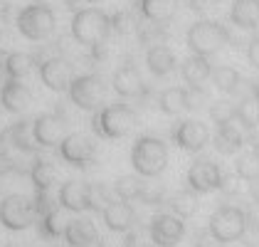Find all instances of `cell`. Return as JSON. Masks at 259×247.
<instances>
[{"instance_id": "ac0fdd59", "label": "cell", "mask_w": 259, "mask_h": 247, "mask_svg": "<svg viewBox=\"0 0 259 247\" xmlns=\"http://www.w3.org/2000/svg\"><path fill=\"white\" fill-rule=\"evenodd\" d=\"M146 84L141 79L139 69L134 64H121L119 69L114 72V92L121 97H139L143 94Z\"/></svg>"}, {"instance_id": "9a60e30c", "label": "cell", "mask_w": 259, "mask_h": 247, "mask_svg": "<svg viewBox=\"0 0 259 247\" xmlns=\"http://www.w3.org/2000/svg\"><path fill=\"white\" fill-rule=\"evenodd\" d=\"M0 104L10 114H22L32 104V92L20 79H8L0 87Z\"/></svg>"}, {"instance_id": "6da1fadb", "label": "cell", "mask_w": 259, "mask_h": 247, "mask_svg": "<svg viewBox=\"0 0 259 247\" xmlns=\"http://www.w3.org/2000/svg\"><path fill=\"white\" fill-rule=\"evenodd\" d=\"M114 20L101 8H81L72 18V37L84 47H99L109 37Z\"/></svg>"}, {"instance_id": "8992f818", "label": "cell", "mask_w": 259, "mask_h": 247, "mask_svg": "<svg viewBox=\"0 0 259 247\" xmlns=\"http://www.w3.org/2000/svg\"><path fill=\"white\" fill-rule=\"evenodd\" d=\"M134 121H136V116L128 106L109 104V106L99 109V114L92 119V129L104 139H121L134 129Z\"/></svg>"}, {"instance_id": "4316f807", "label": "cell", "mask_w": 259, "mask_h": 247, "mask_svg": "<svg viewBox=\"0 0 259 247\" xmlns=\"http://www.w3.org/2000/svg\"><path fill=\"white\" fill-rule=\"evenodd\" d=\"M178 5L180 0H141V13L151 22H168L176 15Z\"/></svg>"}, {"instance_id": "4fadbf2b", "label": "cell", "mask_w": 259, "mask_h": 247, "mask_svg": "<svg viewBox=\"0 0 259 247\" xmlns=\"http://www.w3.org/2000/svg\"><path fill=\"white\" fill-rule=\"evenodd\" d=\"M32 134L37 146H60L67 136V126L55 114H42L32 124Z\"/></svg>"}, {"instance_id": "ffe728a7", "label": "cell", "mask_w": 259, "mask_h": 247, "mask_svg": "<svg viewBox=\"0 0 259 247\" xmlns=\"http://www.w3.org/2000/svg\"><path fill=\"white\" fill-rule=\"evenodd\" d=\"M146 64L153 77H165L176 69V52L168 45H153L146 52Z\"/></svg>"}, {"instance_id": "7dc6e473", "label": "cell", "mask_w": 259, "mask_h": 247, "mask_svg": "<svg viewBox=\"0 0 259 247\" xmlns=\"http://www.w3.org/2000/svg\"><path fill=\"white\" fill-rule=\"evenodd\" d=\"M257 92H259V84H257Z\"/></svg>"}, {"instance_id": "7c38bea8", "label": "cell", "mask_w": 259, "mask_h": 247, "mask_svg": "<svg viewBox=\"0 0 259 247\" xmlns=\"http://www.w3.org/2000/svg\"><path fill=\"white\" fill-rule=\"evenodd\" d=\"M188 188L195 190V193H212V190H220V183H222V168L207 158H200L188 168Z\"/></svg>"}, {"instance_id": "484cf974", "label": "cell", "mask_w": 259, "mask_h": 247, "mask_svg": "<svg viewBox=\"0 0 259 247\" xmlns=\"http://www.w3.org/2000/svg\"><path fill=\"white\" fill-rule=\"evenodd\" d=\"M32 119H22V121L13 124L5 134L10 139V146H15L22 153H32L37 148V141H35V134H32Z\"/></svg>"}, {"instance_id": "277c9868", "label": "cell", "mask_w": 259, "mask_h": 247, "mask_svg": "<svg viewBox=\"0 0 259 247\" xmlns=\"http://www.w3.org/2000/svg\"><path fill=\"white\" fill-rule=\"evenodd\" d=\"M185 42H188V50L193 55L210 57V55L220 52L230 42V32H227L225 25H220L215 20H200L195 25H190V30L185 35Z\"/></svg>"}, {"instance_id": "74e56055", "label": "cell", "mask_w": 259, "mask_h": 247, "mask_svg": "<svg viewBox=\"0 0 259 247\" xmlns=\"http://www.w3.org/2000/svg\"><path fill=\"white\" fill-rule=\"evenodd\" d=\"M123 247H156L148 230H128L123 237Z\"/></svg>"}, {"instance_id": "d6986e66", "label": "cell", "mask_w": 259, "mask_h": 247, "mask_svg": "<svg viewBox=\"0 0 259 247\" xmlns=\"http://www.w3.org/2000/svg\"><path fill=\"white\" fill-rule=\"evenodd\" d=\"M180 74L185 84H190V89H198L210 79L212 74V64L207 62V57H200V55H190L185 57V62L180 64Z\"/></svg>"}, {"instance_id": "e575fe53", "label": "cell", "mask_w": 259, "mask_h": 247, "mask_svg": "<svg viewBox=\"0 0 259 247\" xmlns=\"http://www.w3.org/2000/svg\"><path fill=\"white\" fill-rule=\"evenodd\" d=\"M67 225H69V220L64 218V213L57 210V208L42 218V232H45L47 237H62L64 230H67Z\"/></svg>"}, {"instance_id": "f1b7e54d", "label": "cell", "mask_w": 259, "mask_h": 247, "mask_svg": "<svg viewBox=\"0 0 259 247\" xmlns=\"http://www.w3.org/2000/svg\"><path fill=\"white\" fill-rule=\"evenodd\" d=\"M210 79L212 84L218 87L220 92H225V94H235L239 89V84H242V77H239V72L235 67H227V64H220L212 69V74H210Z\"/></svg>"}, {"instance_id": "83f0119b", "label": "cell", "mask_w": 259, "mask_h": 247, "mask_svg": "<svg viewBox=\"0 0 259 247\" xmlns=\"http://www.w3.org/2000/svg\"><path fill=\"white\" fill-rule=\"evenodd\" d=\"M30 178L37 190H52L57 183V168L47 158H35V163L30 168Z\"/></svg>"}, {"instance_id": "60d3db41", "label": "cell", "mask_w": 259, "mask_h": 247, "mask_svg": "<svg viewBox=\"0 0 259 247\" xmlns=\"http://www.w3.org/2000/svg\"><path fill=\"white\" fill-rule=\"evenodd\" d=\"M247 60H249V64L254 69H259V37H254V40L247 45Z\"/></svg>"}, {"instance_id": "d590c367", "label": "cell", "mask_w": 259, "mask_h": 247, "mask_svg": "<svg viewBox=\"0 0 259 247\" xmlns=\"http://www.w3.org/2000/svg\"><path fill=\"white\" fill-rule=\"evenodd\" d=\"M210 119L218 124V126H222V124H232L235 119H237V104L232 102H215L212 106H210Z\"/></svg>"}, {"instance_id": "4dcf8cb0", "label": "cell", "mask_w": 259, "mask_h": 247, "mask_svg": "<svg viewBox=\"0 0 259 247\" xmlns=\"http://www.w3.org/2000/svg\"><path fill=\"white\" fill-rule=\"evenodd\" d=\"M165 203L170 205L173 215H178V218H190V215L198 210L195 190H178V193L168 195V198H165Z\"/></svg>"}, {"instance_id": "8fae6325", "label": "cell", "mask_w": 259, "mask_h": 247, "mask_svg": "<svg viewBox=\"0 0 259 247\" xmlns=\"http://www.w3.org/2000/svg\"><path fill=\"white\" fill-rule=\"evenodd\" d=\"M173 141L180 151L198 153L210 141V129H207V124L198 121V119H185L173 129Z\"/></svg>"}, {"instance_id": "d4e9b609", "label": "cell", "mask_w": 259, "mask_h": 247, "mask_svg": "<svg viewBox=\"0 0 259 247\" xmlns=\"http://www.w3.org/2000/svg\"><path fill=\"white\" fill-rule=\"evenodd\" d=\"M237 121L247 129V131H254L259 129V92L257 84L242 97V102L237 104Z\"/></svg>"}, {"instance_id": "5b68a950", "label": "cell", "mask_w": 259, "mask_h": 247, "mask_svg": "<svg viewBox=\"0 0 259 247\" xmlns=\"http://www.w3.org/2000/svg\"><path fill=\"white\" fill-rule=\"evenodd\" d=\"M207 230L218 242H237L247 230V213L237 205H220L210 215Z\"/></svg>"}, {"instance_id": "603a6c76", "label": "cell", "mask_w": 259, "mask_h": 247, "mask_svg": "<svg viewBox=\"0 0 259 247\" xmlns=\"http://www.w3.org/2000/svg\"><path fill=\"white\" fill-rule=\"evenodd\" d=\"M230 20L239 30H254L259 25V0H235L230 8Z\"/></svg>"}, {"instance_id": "30bf717a", "label": "cell", "mask_w": 259, "mask_h": 247, "mask_svg": "<svg viewBox=\"0 0 259 247\" xmlns=\"http://www.w3.org/2000/svg\"><path fill=\"white\" fill-rule=\"evenodd\" d=\"M60 156L69 166H87L94 161L97 156V144L92 136L81 134V131H72L64 136V141L60 144Z\"/></svg>"}, {"instance_id": "7bdbcfd3", "label": "cell", "mask_w": 259, "mask_h": 247, "mask_svg": "<svg viewBox=\"0 0 259 247\" xmlns=\"http://www.w3.org/2000/svg\"><path fill=\"white\" fill-rule=\"evenodd\" d=\"M249 195H252V198L259 203V178H257V181H249Z\"/></svg>"}, {"instance_id": "3957f363", "label": "cell", "mask_w": 259, "mask_h": 247, "mask_svg": "<svg viewBox=\"0 0 259 247\" xmlns=\"http://www.w3.org/2000/svg\"><path fill=\"white\" fill-rule=\"evenodd\" d=\"M15 25H18L22 37L32 42H42L55 32L57 18H55V10L47 3H32V5H25L18 13Z\"/></svg>"}, {"instance_id": "5bb4252c", "label": "cell", "mask_w": 259, "mask_h": 247, "mask_svg": "<svg viewBox=\"0 0 259 247\" xmlns=\"http://www.w3.org/2000/svg\"><path fill=\"white\" fill-rule=\"evenodd\" d=\"M40 79L52 92H69L74 74H72V67L64 60H47L40 64Z\"/></svg>"}, {"instance_id": "2e32d148", "label": "cell", "mask_w": 259, "mask_h": 247, "mask_svg": "<svg viewBox=\"0 0 259 247\" xmlns=\"http://www.w3.org/2000/svg\"><path fill=\"white\" fill-rule=\"evenodd\" d=\"M57 203L69 213H84L89 210V185L81 181H67L60 185Z\"/></svg>"}, {"instance_id": "7a4b0ae2", "label": "cell", "mask_w": 259, "mask_h": 247, "mask_svg": "<svg viewBox=\"0 0 259 247\" xmlns=\"http://www.w3.org/2000/svg\"><path fill=\"white\" fill-rule=\"evenodd\" d=\"M131 166L143 178L160 176L168 166V146L156 136H141L131 148Z\"/></svg>"}, {"instance_id": "f35d334b", "label": "cell", "mask_w": 259, "mask_h": 247, "mask_svg": "<svg viewBox=\"0 0 259 247\" xmlns=\"http://www.w3.org/2000/svg\"><path fill=\"white\" fill-rule=\"evenodd\" d=\"M13 168H15V158H13L10 151H8V134L3 131V134H0V178L8 176Z\"/></svg>"}, {"instance_id": "f546056e", "label": "cell", "mask_w": 259, "mask_h": 247, "mask_svg": "<svg viewBox=\"0 0 259 247\" xmlns=\"http://www.w3.org/2000/svg\"><path fill=\"white\" fill-rule=\"evenodd\" d=\"M146 185L143 183V176H121L119 181L114 183V193L119 195L121 200H141V195H143V190H146Z\"/></svg>"}, {"instance_id": "9c48e42d", "label": "cell", "mask_w": 259, "mask_h": 247, "mask_svg": "<svg viewBox=\"0 0 259 247\" xmlns=\"http://www.w3.org/2000/svg\"><path fill=\"white\" fill-rule=\"evenodd\" d=\"M148 232H151V240L156 242V247H176L185 235V225L173 213H158L151 218Z\"/></svg>"}, {"instance_id": "1f68e13d", "label": "cell", "mask_w": 259, "mask_h": 247, "mask_svg": "<svg viewBox=\"0 0 259 247\" xmlns=\"http://www.w3.org/2000/svg\"><path fill=\"white\" fill-rule=\"evenodd\" d=\"M32 67H35V60H32V55H27V52H13V55L5 57V74H8L10 79L27 77V74L32 72Z\"/></svg>"}, {"instance_id": "ee69618b", "label": "cell", "mask_w": 259, "mask_h": 247, "mask_svg": "<svg viewBox=\"0 0 259 247\" xmlns=\"http://www.w3.org/2000/svg\"><path fill=\"white\" fill-rule=\"evenodd\" d=\"M188 3H190L193 10H205L207 8V0H188Z\"/></svg>"}, {"instance_id": "d6a6232c", "label": "cell", "mask_w": 259, "mask_h": 247, "mask_svg": "<svg viewBox=\"0 0 259 247\" xmlns=\"http://www.w3.org/2000/svg\"><path fill=\"white\" fill-rule=\"evenodd\" d=\"M235 173H237L242 181H257L259 178V151L249 148L244 151L235 163Z\"/></svg>"}, {"instance_id": "cb8c5ba5", "label": "cell", "mask_w": 259, "mask_h": 247, "mask_svg": "<svg viewBox=\"0 0 259 247\" xmlns=\"http://www.w3.org/2000/svg\"><path fill=\"white\" fill-rule=\"evenodd\" d=\"M158 106L160 111L168 114V116H180L183 111L193 109L190 106V92L183 89V87H168L158 97Z\"/></svg>"}, {"instance_id": "52a82bcc", "label": "cell", "mask_w": 259, "mask_h": 247, "mask_svg": "<svg viewBox=\"0 0 259 247\" xmlns=\"http://www.w3.org/2000/svg\"><path fill=\"white\" fill-rule=\"evenodd\" d=\"M104 97H106V87L97 74H81V77H74L69 84V99L81 111L101 109Z\"/></svg>"}, {"instance_id": "836d02e7", "label": "cell", "mask_w": 259, "mask_h": 247, "mask_svg": "<svg viewBox=\"0 0 259 247\" xmlns=\"http://www.w3.org/2000/svg\"><path fill=\"white\" fill-rule=\"evenodd\" d=\"M114 203V188L109 183H92L89 185V210L104 213L106 208Z\"/></svg>"}, {"instance_id": "8d00e7d4", "label": "cell", "mask_w": 259, "mask_h": 247, "mask_svg": "<svg viewBox=\"0 0 259 247\" xmlns=\"http://www.w3.org/2000/svg\"><path fill=\"white\" fill-rule=\"evenodd\" d=\"M32 208H35V215H40V218H45L47 213H52L55 210V195H52V190H37L35 193V200H32Z\"/></svg>"}, {"instance_id": "7402d4cb", "label": "cell", "mask_w": 259, "mask_h": 247, "mask_svg": "<svg viewBox=\"0 0 259 247\" xmlns=\"http://www.w3.org/2000/svg\"><path fill=\"white\" fill-rule=\"evenodd\" d=\"M212 144H215V148H218L220 153L232 156V153H237L239 148L244 146V134L239 131V126L235 121L222 124V126H218V131L212 136Z\"/></svg>"}, {"instance_id": "ba28073f", "label": "cell", "mask_w": 259, "mask_h": 247, "mask_svg": "<svg viewBox=\"0 0 259 247\" xmlns=\"http://www.w3.org/2000/svg\"><path fill=\"white\" fill-rule=\"evenodd\" d=\"M35 223V208L25 195H5L0 203V225L5 230L20 232Z\"/></svg>"}, {"instance_id": "bcb514c9", "label": "cell", "mask_w": 259, "mask_h": 247, "mask_svg": "<svg viewBox=\"0 0 259 247\" xmlns=\"http://www.w3.org/2000/svg\"><path fill=\"white\" fill-rule=\"evenodd\" d=\"M52 247H62V245H52Z\"/></svg>"}, {"instance_id": "44dd1931", "label": "cell", "mask_w": 259, "mask_h": 247, "mask_svg": "<svg viewBox=\"0 0 259 247\" xmlns=\"http://www.w3.org/2000/svg\"><path fill=\"white\" fill-rule=\"evenodd\" d=\"M104 223L114 232H128L136 223V213L126 200H119V203H111L104 210Z\"/></svg>"}, {"instance_id": "e0dca14e", "label": "cell", "mask_w": 259, "mask_h": 247, "mask_svg": "<svg viewBox=\"0 0 259 247\" xmlns=\"http://www.w3.org/2000/svg\"><path fill=\"white\" fill-rule=\"evenodd\" d=\"M64 240L69 247H92L99 242V232L92 220L77 218V220H69V225L64 230Z\"/></svg>"}, {"instance_id": "ab89813d", "label": "cell", "mask_w": 259, "mask_h": 247, "mask_svg": "<svg viewBox=\"0 0 259 247\" xmlns=\"http://www.w3.org/2000/svg\"><path fill=\"white\" fill-rule=\"evenodd\" d=\"M141 203H146V205H160V203H165L163 188H151V185H146V190H143V195H141Z\"/></svg>"}, {"instance_id": "b9f144b4", "label": "cell", "mask_w": 259, "mask_h": 247, "mask_svg": "<svg viewBox=\"0 0 259 247\" xmlns=\"http://www.w3.org/2000/svg\"><path fill=\"white\" fill-rule=\"evenodd\" d=\"M15 50H13V40H10V35L5 32V30H0V55H13Z\"/></svg>"}, {"instance_id": "f6af8a7d", "label": "cell", "mask_w": 259, "mask_h": 247, "mask_svg": "<svg viewBox=\"0 0 259 247\" xmlns=\"http://www.w3.org/2000/svg\"><path fill=\"white\" fill-rule=\"evenodd\" d=\"M81 3H101V0H81Z\"/></svg>"}]
</instances>
